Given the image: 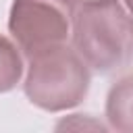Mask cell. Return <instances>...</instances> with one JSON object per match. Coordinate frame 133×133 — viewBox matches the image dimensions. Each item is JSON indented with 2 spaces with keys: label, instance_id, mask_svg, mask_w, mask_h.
<instances>
[{
  "label": "cell",
  "instance_id": "cell-1",
  "mask_svg": "<svg viewBox=\"0 0 133 133\" xmlns=\"http://www.w3.org/2000/svg\"><path fill=\"white\" fill-rule=\"evenodd\" d=\"M91 69L71 44L48 48L27 58L23 94L44 112L77 108L89 91Z\"/></svg>",
  "mask_w": 133,
  "mask_h": 133
},
{
  "label": "cell",
  "instance_id": "cell-2",
  "mask_svg": "<svg viewBox=\"0 0 133 133\" xmlns=\"http://www.w3.org/2000/svg\"><path fill=\"white\" fill-rule=\"evenodd\" d=\"M71 46L96 73L121 66L133 50L131 17L123 2L102 0L75 8Z\"/></svg>",
  "mask_w": 133,
  "mask_h": 133
},
{
  "label": "cell",
  "instance_id": "cell-3",
  "mask_svg": "<svg viewBox=\"0 0 133 133\" xmlns=\"http://www.w3.org/2000/svg\"><path fill=\"white\" fill-rule=\"evenodd\" d=\"M75 4L71 0H12L8 33L31 58L48 48L71 44Z\"/></svg>",
  "mask_w": 133,
  "mask_h": 133
},
{
  "label": "cell",
  "instance_id": "cell-4",
  "mask_svg": "<svg viewBox=\"0 0 133 133\" xmlns=\"http://www.w3.org/2000/svg\"><path fill=\"white\" fill-rule=\"evenodd\" d=\"M104 118L108 129L118 133H133V73L118 77L104 102Z\"/></svg>",
  "mask_w": 133,
  "mask_h": 133
},
{
  "label": "cell",
  "instance_id": "cell-5",
  "mask_svg": "<svg viewBox=\"0 0 133 133\" xmlns=\"http://www.w3.org/2000/svg\"><path fill=\"white\" fill-rule=\"evenodd\" d=\"M25 69L27 58L17 42L0 33V94H8L19 83H23Z\"/></svg>",
  "mask_w": 133,
  "mask_h": 133
},
{
  "label": "cell",
  "instance_id": "cell-6",
  "mask_svg": "<svg viewBox=\"0 0 133 133\" xmlns=\"http://www.w3.org/2000/svg\"><path fill=\"white\" fill-rule=\"evenodd\" d=\"M108 129V125H104V123H100V121H96L91 114H69V116H64L58 125H56V129Z\"/></svg>",
  "mask_w": 133,
  "mask_h": 133
},
{
  "label": "cell",
  "instance_id": "cell-7",
  "mask_svg": "<svg viewBox=\"0 0 133 133\" xmlns=\"http://www.w3.org/2000/svg\"><path fill=\"white\" fill-rule=\"evenodd\" d=\"M73 4H75V8H79V6H85V4H94V2H102V0H71Z\"/></svg>",
  "mask_w": 133,
  "mask_h": 133
},
{
  "label": "cell",
  "instance_id": "cell-8",
  "mask_svg": "<svg viewBox=\"0 0 133 133\" xmlns=\"http://www.w3.org/2000/svg\"><path fill=\"white\" fill-rule=\"evenodd\" d=\"M121 2H123L125 10L129 12V17H133V0H121Z\"/></svg>",
  "mask_w": 133,
  "mask_h": 133
},
{
  "label": "cell",
  "instance_id": "cell-9",
  "mask_svg": "<svg viewBox=\"0 0 133 133\" xmlns=\"http://www.w3.org/2000/svg\"><path fill=\"white\" fill-rule=\"evenodd\" d=\"M131 39H133V17H131Z\"/></svg>",
  "mask_w": 133,
  "mask_h": 133
}]
</instances>
